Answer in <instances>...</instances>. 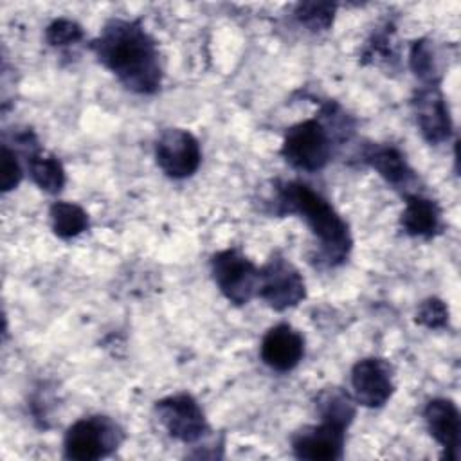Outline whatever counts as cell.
<instances>
[{
    "label": "cell",
    "instance_id": "ffe728a7",
    "mask_svg": "<svg viewBox=\"0 0 461 461\" xmlns=\"http://www.w3.org/2000/svg\"><path fill=\"white\" fill-rule=\"evenodd\" d=\"M337 5L331 2H301L295 5V18L312 32L330 29Z\"/></svg>",
    "mask_w": 461,
    "mask_h": 461
},
{
    "label": "cell",
    "instance_id": "7402d4cb",
    "mask_svg": "<svg viewBox=\"0 0 461 461\" xmlns=\"http://www.w3.org/2000/svg\"><path fill=\"white\" fill-rule=\"evenodd\" d=\"M416 322L430 330L445 328L448 324V308L441 299L429 297L418 306Z\"/></svg>",
    "mask_w": 461,
    "mask_h": 461
},
{
    "label": "cell",
    "instance_id": "2e32d148",
    "mask_svg": "<svg viewBox=\"0 0 461 461\" xmlns=\"http://www.w3.org/2000/svg\"><path fill=\"white\" fill-rule=\"evenodd\" d=\"M27 167L34 184L50 194L59 193L65 185V169L61 162L54 155L41 151L40 146L27 153Z\"/></svg>",
    "mask_w": 461,
    "mask_h": 461
},
{
    "label": "cell",
    "instance_id": "ba28073f",
    "mask_svg": "<svg viewBox=\"0 0 461 461\" xmlns=\"http://www.w3.org/2000/svg\"><path fill=\"white\" fill-rule=\"evenodd\" d=\"M155 414L167 434L184 443H194L207 432L203 411L191 394L180 393L158 400Z\"/></svg>",
    "mask_w": 461,
    "mask_h": 461
},
{
    "label": "cell",
    "instance_id": "52a82bcc",
    "mask_svg": "<svg viewBox=\"0 0 461 461\" xmlns=\"http://www.w3.org/2000/svg\"><path fill=\"white\" fill-rule=\"evenodd\" d=\"M155 158L167 176L187 178L198 169L202 162V149L191 131L169 128L164 130L155 142Z\"/></svg>",
    "mask_w": 461,
    "mask_h": 461
},
{
    "label": "cell",
    "instance_id": "8fae6325",
    "mask_svg": "<svg viewBox=\"0 0 461 461\" xmlns=\"http://www.w3.org/2000/svg\"><path fill=\"white\" fill-rule=\"evenodd\" d=\"M346 429L330 421L308 425L292 436V450L299 459L331 461L339 459L344 450Z\"/></svg>",
    "mask_w": 461,
    "mask_h": 461
},
{
    "label": "cell",
    "instance_id": "44dd1931",
    "mask_svg": "<svg viewBox=\"0 0 461 461\" xmlns=\"http://www.w3.org/2000/svg\"><path fill=\"white\" fill-rule=\"evenodd\" d=\"M45 38L52 47H65V45H72V43H77L79 40H83V29H81V25H77L72 20L59 18V20H54L47 27Z\"/></svg>",
    "mask_w": 461,
    "mask_h": 461
},
{
    "label": "cell",
    "instance_id": "7a4b0ae2",
    "mask_svg": "<svg viewBox=\"0 0 461 461\" xmlns=\"http://www.w3.org/2000/svg\"><path fill=\"white\" fill-rule=\"evenodd\" d=\"M279 209L277 212L299 214L319 240L317 259L328 267L344 263L351 250V236L348 223L339 216L331 203L313 191L310 185L290 180L276 187Z\"/></svg>",
    "mask_w": 461,
    "mask_h": 461
},
{
    "label": "cell",
    "instance_id": "4fadbf2b",
    "mask_svg": "<svg viewBox=\"0 0 461 461\" xmlns=\"http://www.w3.org/2000/svg\"><path fill=\"white\" fill-rule=\"evenodd\" d=\"M423 418L430 436L445 448L447 459L459 457L461 418L456 403L447 398H434L425 405Z\"/></svg>",
    "mask_w": 461,
    "mask_h": 461
},
{
    "label": "cell",
    "instance_id": "5bb4252c",
    "mask_svg": "<svg viewBox=\"0 0 461 461\" xmlns=\"http://www.w3.org/2000/svg\"><path fill=\"white\" fill-rule=\"evenodd\" d=\"M364 158L394 189L403 191L405 196L414 193L412 189H414L418 178H416L414 171L411 169V166L407 164L405 157L396 148L373 144L364 153Z\"/></svg>",
    "mask_w": 461,
    "mask_h": 461
},
{
    "label": "cell",
    "instance_id": "8992f818",
    "mask_svg": "<svg viewBox=\"0 0 461 461\" xmlns=\"http://www.w3.org/2000/svg\"><path fill=\"white\" fill-rule=\"evenodd\" d=\"M304 295V279L288 259L274 256L259 268L258 297H261L270 308L283 312L299 304Z\"/></svg>",
    "mask_w": 461,
    "mask_h": 461
},
{
    "label": "cell",
    "instance_id": "e0dca14e",
    "mask_svg": "<svg viewBox=\"0 0 461 461\" xmlns=\"http://www.w3.org/2000/svg\"><path fill=\"white\" fill-rule=\"evenodd\" d=\"M315 407L322 421H330L344 429H348L355 418L353 398L342 387L331 385L321 389L315 398Z\"/></svg>",
    "mask_w": 461,
    "mask_h": 461
},
{
    "label": "cell",
    "instance_id": "6da1fadb",
    "mask_svg": "<svg viewBox=\"0 0 461 461\" xmlns=\"http://www.w3.org/2000/svg\"><path fill=\"white\" fill-rule=\"evenodd\" d=\"M90 49L128 90L137 94L158 90L162 81L158 49L139 22L112 18Z\"/></svg>",
    "mask_w": 461,
    "mask_h": 461
},
{
    "label": "cell",
    "instance_id": "9a60e30c",
    "mask_svg": "<svg viewBox=\"0 0 461 461\" xmlns=\"http://www.w3.org/2000/svg\"><path fill=\"white\" fill-rule=\"evenodd\" d=\"M405 211L402 212V229L414 238H432L441 225V211L430 198L412 193L405 196Z\"/></svg>",
    "mask_w": 461,
    "mask_h": 461
},
{
    "label": "cell",
    "instance_id": "277c9868",
    "mask_svg": "<svg viewBox=\"0 0 461 461\" xmlns=\"http://www.w3.org/2000/svg\"><path fill=\"white\" fill-rule=\"evenodd\" d=\"M285 160L301 171H319L331 158V131L319 119L294 124L281 146Z\"/></svg>",
    "mask_w": 461,
    "mask_h": 461
},
{
    "label": "cell",
    "instance_id": "30bf717a",
    "mask_svg": "<svg viewBox=\"0 0 461 461\" xmlns=\"http://www.w3.org/2000/svg\"><path fill=\"white\" fill-rule=\"evenodd\" d=\"M412 110L423 139L430 144L448 140L452 133V119L438 85L420 86L412 95Z\"/></svg>",
    "mask_w": 461,
    "mask_h": 461
},
{
    "label": "cell",
    "instance_id": "ac0fdd59",
    "mask_svg": "<svg viewBox=\"0 0 461 461\" xmlns=\"http://www.w3.org/2000/svg\"><path fill=\"white\" fill-rule=\"evenodd\" d=\"M409 61L416 77H420L427 85H438L441 77V58L430 40H416L411 47Z\"/></svg>",
    "mask_w": 461,
    "mask_h": 461
},
{
    "label": "cell",
    "instance_id": "7c38bea8",
    "mask_svg": "<svg viewBox=\"0 0 461 461\" xmlns=\"http://www.w3.org/2000/svg\"><path fill=\"white\" fill-rule=\"evenodd\" d=\"M259 355L270 369L286 373L303 360L304 339L290 324L272 326L261 340Z\"/></svg>",
    "mask_w": 461,
    "mask_h": 461
},
{
    "label": "cell",
    "instance_id": "3957f363",
    "mask_svg": "<svg viewBox=\"0 0 461 461\" xmlns=\"http://www.w3.org/2000/svg\"><path fill=\"white\" fill-rule=\"evenodd\" d=\"M122 441L121 427L108 416H88L68 427L63 439L67 459L94 461L112 454Z\"/></svg>",
    "mask_w": 461,
    "mask_h": 461
},
{
    "label": "cell",
    "instance_id": "d6986e66",
    "mask_svg": "<svg viewBox=\"0 0 461 461\" xmlns=\"http://www.w3.org/2000/svg\"><path fill=\"white\" fill-rule=\"evenodd\" d=\"M50 223L56 236L68 240L88 227L86 212L72 202H54L50 205Z\"/></svg>",
    "mask_w": 461,
    "mask_h": 461
},
{
    "label": "cell",
    "instance_id": "5b68a950",
    "mask_svg": "<svg viewBox=\"0 0 461 461\" xmlns=\"http://www.w3.org/2000/svg\"><path fill=\"white\" fill-rule=\"evenodd\" d=\"M211 272L220 292L234 304H247L258 295L259 268L240 250L225 249L212 256Z\"/></svg>",
    "mask_w": 461,
    "mask_h": 461
},
{
    "label": "cell",
    "instance_id": "9c48e42d",
    "mask_svg": "<svg viewBox=\"0 0 461 461\" xmlns=\"http://www.w3.org/2000/svg\"><path fill=\"white\" fill-rule=\"evenodd\" d=\"M351 387L360 405L369 409L385 405L394 391L391 364L378 357L358 360L351 369Z\"/></svg>",
    "mask_w": 461,
    "mask_h": 461
},
{
    "label": "cell",
    "instance_id": "603a6c76",
    "mask_svg": "<svg viewBox=\"0 0 461 461\" xmlns=\"http://www.w3.org/2000/svg\"><path fill=\"white\" fill-rule=\"evenodd\" d=\"M23 173L20 167V162L16 158V153L13 149H9L7 144H2V164H0V187L4 193L14 189L20 180H22Z\"/></svg>",
    "mask_w": 461,
    "mask_h": 461
}]
</instances>
